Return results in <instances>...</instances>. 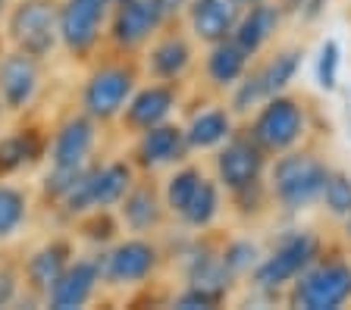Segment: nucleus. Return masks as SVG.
<instances>
[{"mask_svg":"<svg viewBox=\"0 0 351 310\" xmlns=\"http://www.w3.org/2000/svg\"><path fill=\"white\" fill-rule=\"evenodd\" d=\"M323 201L332 214H351V179L348 176H329L323 185Z\"/></svg>","mask_w":351,"mask_h":310,"instance_id":"obj_29","label":"nucleus"},{"mask_svg":"<svg viewBox=\"0 0 351 310\" xmlns=\"http://www.w3.org/2000/svg\"><path fill=\"white\" fill-rule=\"evenodd\" d=\"M279 25V13L276 7H270V3H254L251 7V13H245L239 19V25H235V44L241 47L245 53H257L267 41H270V35L276 31Z\"/></svg>","mask_w":351,"mask_h":310,"instance_id":"obj_15","label":"nucleus"},{"mask_svg":"<svg viewBox=\"0 0 351 310\" xmlns=\"http://www.w3.org/2000/svg\"><path fill=\"white\" fill-rule=\"evenodd\" d=\"M241 19V0H195L191 25L204 41H226Z\"/></svg>","mask_w":351,"mask_h":310,"instance_id":"obj_8","label":"nucleus"},{"mask_svg":"<svg viewBox=\"0 0 351 310\" xmlns=\"http://www.w3.org/2000/svg\"><path fill=\"white\" fill-rule=\"evenodd\" d=\"M217 166H219V179L226 182V188L241 192V188H248V185L257 182V176L263 170V157L251 141H232L219 154Z\"/></svg>","mask_w":351,"mask_h":310,"instance_id":"obj_11","label":"nucleus"},{"mask_svg":"<svg viewBox=\"0 0 351 310\" xmlns=\"http://www.w3.org/2000/svg\"><path fill=\"white\" fill-rule=\"evenodd\" d=\"M348 216H351V214H348ZM348 232H351V220H348Z\"/></svg>","mask_w":351,"mask_h":310,"instance_id":"obj_34","label":"nucleus"},{"mask_svg":"<svg viewBox=\"0 0 351 310\" xmlns=\"http://www.w3.org/2000/svg\"><path fill=\"white\" fill-rule=\"evenodd\" d=\"M241 3H251V7H254V3H261V0H241Z\"/></svg>","mask_w":351,"mask_h":310,"instance_id":"obj_33","label":"nucleus"},{"mask_svg":"<svg viewBox=\"0 0 351 310\" xmlns=\"http://www.w3.org/2000/svg\"><path fill=\"white\" fill-rule=\"evenodd\" d=\"M226 135H229V116L223 110H207L191 119L189 132H185V144H191V148H213Z\"/></svg>","mask_w":351,"mask_h":310,"instance_id":"obj_20","label":"nucleus"},{"mask_svg":"<svg viewBox=\"0 0 351 310\" xmlns=\"http://www.w3.org/2000/svg\"><path fill=\"white\" fill-rule=\"evenodd\" d=\"M154 257H157V254H154L151 244L125 242L107 257L104 273H107L110 282H119V285H123V282H138L154 270Z\"/></svg>","mask_w":351,"mask_h":310,"instance_id":"obj_13","label":"nucleus"},{"mask_svg":"<svg viewBox=\"0 0 351 310\" xmlns=\"http://www.w3.org/2000/svg\"><path fill=\"white\" fill-rule=\"evenodd\" d=\"M223 263H226V270H232V273L248 270V266L254 263V244H248V242L232 244V248L226 251V257H223Z\"/></svg>","mask_w":351,"mask_h":310,"instance_id":"obj_31","label":"nucleus"},{"mask_svg":"<svg viewBox=\"0 0 351 310\" xmlns=\"http://www.w3.org/2000/svg\"><path fill=\"white\" fill-rule=\"evenodd\" d=\"M132 94V73L129 69H101L85 88V107L91 116H113Z\"/></svg>","mask_w":351,"mask_h":310,"instance_id":"obj_7","label":"nucleus"},{"mask_svg":"<svg viewBox=\"0 0 351 310\" xmlns=\"http://www.w3.org/2000/svg\"><path fill=\"white\" fill-rule=\"evenodd\" d=\"M189 57H191L189 44H185V41H179V38H169V41H163V44L154 51L151 69L160 75V79H176V75L189 66Z\"/></svg>","mask_w":351,"mask_h":310,"instance_id":"obj_22","label":"nucleus"},{"mask_svg":"<svg viewBox=\"0 0 351 310\" xmlns=\"http://www.w3.org/2000/svg\"><path fill=\"white\" fill-rule=\"evenodd\" d=\"M185 148V132L176 126H151L145 132L138 144V157L145 166H160V163H169V160H179Z\"/></svg>","mask_w":351,"mask_h":310,"instance_id":"obj_16","label":"nucleus"},{"mask_svg":"<svg viewBox=\"0 0 351 310\" xmlns=\"http://www.w3.org/2000/svg\"><path fill=\"white\" fill-rule=\"evenodd\" d=\"M163 19L160 0H123V10L117 13V23H113V38L119 44L132 47L145 41L157 23Z\"/></svg>","mask_w":351,"mask_h":310,"instance_id":"obj_10","label":"nucleus"},{"mask_svg":"<svg viewBox=\"0 0 351 310\" xmlns=\"http://www.w3.org/2000/svg\"><path fill=\"white\" fill-rule=\"evenodd\" d=\"M351 298V266L326 263L317 266L295 285L292 301L304 310H332Z\"/></svg>","mask_w":351,"mask_h":310,"instance_id":"obj_2","label":"nucleus"},{"mask_svg":"<svg viewBox=\"0 0 351 310\" xmlns=\"http://www.w3.org/2000/svg\"><path fill=\"white\" fill-rule=\"evenodd\" d=\"M13 38L19 41V47L32 57H41L53 47L60 35V19L53 13V7L47 0H32V3H22L13 13Z\"/></svg>","mask_w":351,"mask_h":310,"instance_id":"obj_4","label":"nucleus"},{"mask_svg":"<svg viewBox=\"0 0 351 310\" xmlns=\"http://www.w3.org/2000/svg\"><path fill=\"white\" fill-rule=\"evenodd\" d=\"M217 207H219L217 185H210V182L201 179V185H197V192L191 194V201H189V207L182 210V216L191 222V226H207V222L217 216Z\"/></svg>","mask_w":351,"mask_h":310,"instance_id":"obj_24","label":"nucleus"},{"mask_svg":"<svg viewBox=\"0 0 351 310\" xmlns=\"http://www.w3.org/2000/svg\"><path fill=\"white\" fill-rule=\"evenodd\" d=\"M97 276H101V263H91V260L66 266L63 276H60V279L53 282V288L47 292V295H51V304L57 310L82 307V304L91 298V292H95Z\"/></svg>","mask_w":351,"mask_h":310,"instance_id":"obj_12","label":"nucleus"},{"mask_svg":"<svg viewBox=\"0 0 351 310\" xmlns=\"http://www.w3.org/2000/svg\"><path fill=\"white\" fill-rule=\"evenodd\" d=\"M263 97V88H261V79L257 75H251L245 85H241V91L235 94V110H248L251 103H257Z\"/></svg>","mask_w":351,"mask_h":310,"instance_id":"obj_32","label":"nucleus"},{"mask_svg":"<svg viewBox=\"0 0 351 310\" xmlns=\"http://www.w3.org/2000/svg\"><path fill=\"white\" fill-rule=\"evenodd\" d=\"M173 91L169 88H160V85H154V88H145L135 101L129 103V122L138 129H151L157 126V122H163V119L169 116V110H173Z\"/></svg>","mask_w":351,"mask_h":310,"instance_id":"obj_17","label":"nucleus"},{"mask_svg":"<svg viewBox=\"0 0 351 310\" xmlns=\"http://www.w3.org/2000/svg\"><path fill=\"white\" fill-rule=\"evenodd\" d=\"M123 214L132 229H147V226L157 222V201H154V194L147 192V188H141V192L129 194Z\"/></svg>","mask_w":351,"mask_h":310,"instance_id":"obj_25","label":"nucleus"},{"mask_svg":"<svg viewBox=\"0 0 351 310\" xmlns=\"http://www.w3.org/2000/svg\"><path fill=\"white\" fill-rule=\"evenodd\" d=\"M197 185H201V172H197V170H182V172H176V176L169 179V188H167V201H169V207L182 214L185 207H189L191 194L197 192Z\"/></svg>","mask_w":351,"mask_h":310,"instance_id":"obj_27","label":"nucleus"},{"mask_svg":"<svg viewBox=\"0 0 351 310\" xmlns=\"http://www.w3.org/2000/svg\"><path fill=\"white\" fill-rule=\"evenodd\" d=\"M0 3H3V0H0Z\"/></svg>","mask_w":351,"mask_h":310,"instance_id":"obj_35","label":"nucleus"},{"mask_svg":"<svg viewBox=\"0 0 351 310\" xmlns=\"http://www.w3.org/2000/svg\"><path fill=\"white\" fill-rule=\"evenodd\" d=\"M295 69H298V53H295V51H285V53H279L276 60H270V63H267V69H261V73H257L261 88H263V97L279 94V91L292 81Z\"/></svg>","mask_w":351,"mask_h":310,"instance_id":"obj_23","label":"nucleus"},{"mask_svg":"<svg viewBox=\"0 0 351 310\" xmlns=\"http://www.w3.org/2000/svg\"><path fill=\"white\" fill-rule=\"evenodd\" d=\"M326 179L329 172L320 160H314L311 154H292L276 163L273 188H276V198L289 210H301V207H307L311 201L320 198Z\"/></svg>","mask_w":351,"mask_h":310,"instance_id":"obj_1","label":"nucleus"},{"mask_svg":"<svg viewBox=\"0 0 351 310\" xmlns=\"http://www.w3.org/2000/svg\"><path fill=\"white\" fill-rule=\"evenodd\" d=\"M95 144V129L88 119H69L53 144V170H82L88 151Z\"/></svg>","mask_w":351,"mask_h":310,"instance_id":"obj_14","label":"nucleus"},{"mask_svg":"<svg viewBox=\"0 0 351 310\" xmlns=\"http://www.w3.org/2000/svg\"><path fill=\"white\" fill-rule=\"evenodd\" d=\"M301 132H304V116H301L298 103L285 101V97H276V101L267 103L254 122V138L270 151L292 148Z\"/></svg>","mask_w":351,"mask_h":310,"instance_id":"obj_5","label":"nucleus"},{"mask_svg":"<svg viewBox=\"0 0 351 310\" xmlns=\"http://www.w3.org/2000/svg\"><path fill=\"white\" fill-rule=\"evenodd\" d=\"M248 57L251 53H245L235 41H217L210 60H207V73L217 85H232L235 79H241V73L248 66Z\"/></svg>","mask_w":351,"mask_h":310,"instance_id":"obj_19","label":"nucleus"},{"mask_svg":"<svg viewBox=\"0 0 351 310\" xmlns=\"http://www.w3.org/2000/svg\"><path fill=\"white\" fill-rule=\"evenodd\" d=\"M314 257H317V238L307 235V232H295L273 251V257H267L257 266L254 279L261 288H279L285 282H292L301 270H307Z\"/></svg>","mask_w":351,"mask_h":310,"instance_id":"obj_3","label":"nucleus"},{"mask_svg":"<svg viewBox=\"0 0 351 310\" xmlns=\"http://www.w3.org/2000/svg\"><path fill=\"white\" fill-rule=\"evenodd\" d=\"M336 79H339V44L336 41H326L320 47V60H317V81L320 88H336Z\"/></svg>","mask_w":351,"mask_h":310,"instance_id":"obj_30","label":"nucleus"},{"mask_svg":"<svg viewBox=\"0 0 351 310\" xmlns=\"http://www.w3.org/2000/svg\"><path fill=\"white\" fill-rule=\"evenodd\" d=\"M38 88V66H35V57L32 53H13L0 63V94L7 101V107L19 110L25 103L32 101Z\"/></svg>","mask_w":351,"mask_h":310,"instance_id":"obj_9","label":"nucleus"},{"mask_svg":"<svg viewBox=\"0 0 351 310\" xmlns=\"http://www.w3.org/2000/svg\"><path fill=\"white\" fill-rule=\"evenodd\" d=\"M129 166L125 163H110L97 172H88V185H91V207H107L117 204L129 188Z\"/></svg>","mask_w":351,"mask_h":310,"instance_id":"obj_18","label":"nucleus"},{"mask_svg":"<svg viewBox=\"0 0 351 310\" xmlns=\"http://www.w3.org/2000/svg\"><path fill=\"white\" fill-rule=\"evenodd\" d=\"M25 216V198L10 185H0V238L10 235Z\"/></svg>","mask_w":351,"mask_h":310,"instance_id":"obj_26","label":"nucleus"},{"mask_svg":"<svg viewBox=\"0 0 351 310\" xmlns=\"http://www.w3.org/2000/svg\"><path fill=\"white\" fill-rule=\"evenodd\" d=\"M38 151L35 138H25V135H16V138L0 141V170H16L25 160H32V154Z\"/></svg>","mask_w":351,"mask_h":310,"instance_id":"obj_28","label":"nucleus"},{"mask_svg":"<svg viewBox=\"0 0 351 310\" xmlns=\"http://www.w3.org/2000/svg\"><path fill=\"white\" fill-rule=\"evenodd\" d=\"M110 0H66L60 10V38L73 51H88L97 41V31L107 16Z\"/></svg>","mask_w":351,"mask_h":310,"instance_id":"obj_6","label":"nucleus"},{"mask_svg":"<svg viewBox=\"0 0 351 310\" xmlns=\"http://www.w3.org/2000/svg\"><path fill=\"white\" fill-rule=\"evenodd\" d=\"M66 254H69L66 244H51V248H44V251H38L35 257H32L29 276H32V282H35V288L51 292L53 282H57L66 270Z\"/></svg>","mask_w":351,"mask_h":310,"instance_id":"obj_21","label":"nucleus"}]
</instances>
